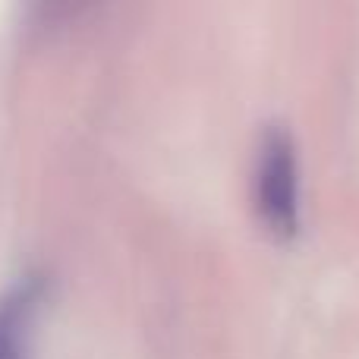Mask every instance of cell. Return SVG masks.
<instances>
[{
  "label": "cell",
  "instance_id": "obj_1",
  "mask_svg": "<svg viewBox=\"0 0 359 359\" xmlns=\"http://www.w3.org/2000/svg\"><path fill=\"white\" fill-rule=\"evenodd\" d=\"M252 202L262 227L274 240L287 243L299 230V164L293 136L280 126H268L259 142L252 177Z\"/></svg>",
  "mask_w": 359,
  "mask_h": 359
},
{
  "label": "cell",
  "instance_id": "obj_2",
  "mask_svg": "<svg viewBox=\"0 0 359 359\" xmlns=\"http://www.w3.org/2000/svg\"><path fill=\"white\" fill-rule=\"evenodd\" d=\"M35 309V284H19L0 299V359H29V318Z\"/></svg>",
  "mask_w": 359,
  "mask_h": 359
}]
</instances>
